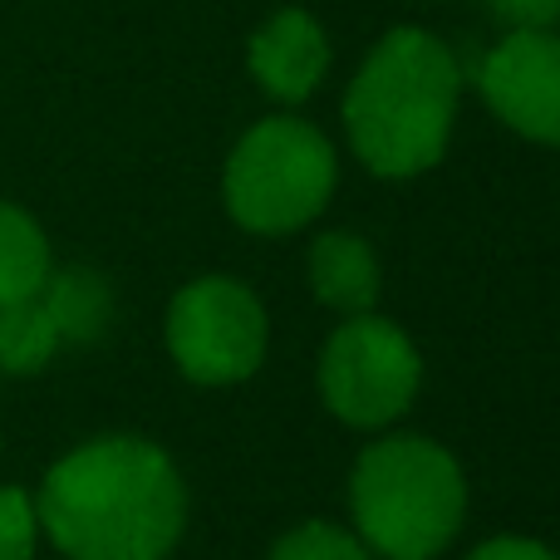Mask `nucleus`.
Returning a JSON list of instances; mask_svg holds the SVG:
<instances>
[{"label": "nucleus", "instance_id": "1a4fd4ad", "mask_svg": "<svg viewBox=\"0 0 560 560\" xmlns=\"http://www.w3.org/2000/svg\"><path fill=\"white\" fill-rule=\"evenodd\" d=\"M305 276H310L315 300L325 310H335L339 319L374 310L378 285H384L374 246H369L359 232H319L315 242H310Z\"/></svg>", "mask_w": 560, "mask_h": 560}, {"label": "nucleus", "instance_id": "f03ea898", "mask_svg": "<svg viewBox=\"0 0 560 560\" xmlns=\"http://www.w3.org/2000/svg\"><path fill=\"white\" fill-rule=\"evenodd\" d=\"M453 49L428 30H388L345 94V133L354 158L374 177H418L443 163L457 118Z\"/></svg>", "mask_w": 560, "mask_h": 560}, {"label": "nucleus", "instance_id": "4468645a", "mask_svg": "<svg viewBox=\"0 0 560 560\" xmlns=\"http://www.w3.org/2000/svg\"><path fill=\"white\" fill-rule=\"evenodd\" d=\"M506 30H551L560 20V0H487Z\"/></svg>", "mask_w": 560, "mask_h": 560}, {"label": "nucleus", "instance_id": "6e6552de", "mask_svg": "<svg viewBox=\"0 0 560 560\" xmlns=\"http://www.w3.org/2000/svg\"><path fill=\"white\" fill-rule=\"evenodd\" d=\"M252 79L276 98V104H305L329 69V39L315 15L305 10H276L261 30L252 35L246 49Z\"/></svg>", "mask_w": 560, "mask_h": 560}, {"label": "nucleus", "instance_id": "39448f33", "mask_svg": "<svg viewBox=\"0 0 560 560\" xmlns=\"http://www.w3.org/2000/svg\"><path fill=\"white\" fill-rule=\"evenodd\" d=\"M315 388L329 418L359 433H384L423 394V354L408 329L378 310L345 315L319 345Z\"/></svg>", "mask_w": 560, "mask_h": 560}, {"label": "nucleus", "instance_id": "9d476101", "mask_svg": "<svg viewBox=\"0 0 560 560\" xmlns=\"http://www.w3.org/2000/svg\"><path fill=\"white\" fill-rule=\"evenodd\" d=\"M39 305H45L59 345H89L114 319V290L89 266H65V271H49V280L39 285Z\"/></svg>", "mask_w": 560, "mask_h": 560}, {"label": "nucleus", "instance_id": "0eeeda50", "mask_svg": "<svg viewBox=\"0 0 560 560\" xmlns=\"http://www.w3.org/2000/svg\"><path fill=\"white\" fill-rule=\"evenodd\" d=\"M477 89L512 133L560 148V35H551V30H512L482 59Z\"/></svg>", "mask_w": 560, "mask_h": 560}, {"label": "nucleus", "instance_id": "7ed1b4c3", "mask_svg": "<svg viewBox=\"0 0 560 560\" xmlns=\"http://www.w3.org/2000/svg\"><path fill=\"white\" fill-rule=\"evenodd\" d=\"M349 516L378 560H438L467 522V472L438 438L384 433L354 457Z\"/></svg>", "mask_w": 560, "mask_h": 560}, {"label": "nucleus", "instance_id": "ddd939ff", "mask_svg": "<svg viewBox=\"0 0 560 560\" xmlns=\"http://www.w3.org/2000/svg\"><path fill=\"white\" fill-rule=\"evenodd\" d=\"M39 546L35 497L25 487H0V560H30Z\"/></svg>", "mask_w": 560, "mask_h": 560}, {"label": "nucleus", "instance_id": "f257e3e1", "mask_svg": "<svg viewBox=\"0 0 560 560\" xmlns=\"http://www.w3.org/2000/svg\"><path fill=\"white\" fill-rule=\"evenodd\" d=\"M35 516L69 560H167L187 532V482L153 438L104 433L49 467Z\"/></svg>", "mask_w": 560, "mask_h": 560}, {"label": "nucleus", "instance_id": "9b49d317", "mask_svg": "<svg viewBox=\"0 0 560 560\" xmlns=\"http://www.w3.org/2000/svg\"><path fill=\"white\" fill-rule=\"evenodd\" d=\"M55 261H49V236L25 207L0 197V305H20L35 300L39 285L49 280Z\"/></svg>", "mask_w": 560, "mask_h": 560}, {"label": "nucleus", "instance_id": "423d86ee", "mask_svg": "<svg viewBox=\"0 0 560 560\" xmlns=\"http://www.w3.org/2000/svg\"><path fill=\"white\" fill-rule=\"evenodd\" d=\"M163 345L183 378L202 388H232L266 364L271 315L246 280L197 276L167 300Z\"/></svg>", "mask_w": 560, "mask_h": 560}, {"label": "nucleus", "instance_id": "20e7f679", "mask_svg": "<svg viewBox=\"0 0 560 560\" xmlns=\"http://www.w3.org/2000/svg\"><path fill=\"white\" fill-rule=\"evenodd\" d=\"M339 163L329 138L295 114H276L236 138L222 173V202L252 236H290L329 207Z\"/></svg>", "mask_w": 560, "mask_h": 560}, {"label": "nucleus", "instance_id": "2eb2a0df", "mask_svg": "<svg viewBox=\"0 0 560 560\" xmlns=\"http://www.w3.org/2000/svg\"><path fill=\"white\" fill-rule=\"evenodd\" d=\"M467 560H560V556L546 541H532V536H492Z\"/></svg>", "mask_w": 560, "mask_h": 560}, {"label": "nucleus", "instance_id": "f8f14e48", "mask_svg": "<svg viewBox=\"0 0 560 560\" xmlns=\"http://www.w3.org/2000/svg\"><path fill=\"white\" fill-rule=\"evenodd\" d=\"M266 560H374V551L364 546V536H359L354 526L310 516V522L290 526Z\"/></svg>", "mask_w": 560, "mask_h": 560}]
</instances>
